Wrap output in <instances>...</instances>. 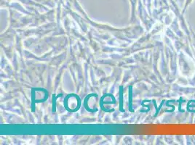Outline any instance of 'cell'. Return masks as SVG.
Returning a JSON list of instances; mask_svg holds the SVG:
<instances>
[{
  "instance_id": "3",
  "label": "cell",
  "mask_w": 195,
  "mask_h": 145,
  "mask_svg": "<svg viewBox=\"0 0 195 145\" xmlns=\"http://www.w3.org/2000/svg\"><path fill=\"white\" fill-rule=\"evenodd\" d=\"M124 88L122 86H120V110L121 112H125L123 104V97H124Z\"/></svg>"
},
{
  "instance_id": "5",
  "label": "cell",
  "mask_w": 195,
  "mask_h": 145,
  "mask_svg": "<svg viewBox=\"0 0 195 145\" xmlns=\"http://www.w3.org/2000/svg\"><path fill=\"white\" fill-rule=\"evenodd\" d=\"M35 89L34 88H32L31 89V112H35Z\"/></svg>"
},
{
  "instance_id": "6",
  "label": "cell",
  "mask_w": 195,
  "mask_h": 145,
  "mask_svg": "<svg viewBox=\"0 0 195 145\" xmlns=\"http://www.w3.org/2000/svg\"><path fill=\"white\" fill-rule=\"evenodd\" d=\"M63 96V94H58V96H57V97H55V95L54 94H53V110H52V112L54 113V112H56V103H55V101H56V99L57 98V97H61Z\"/></svg>"
},
{
  "instance_id": "4",
  "label": "cell",
  "mask_w": 195,
  "mask_h": 145,
  "mask_svg": "<svg viewBox=\"0 0 195 145\" xmlns=\"http://www.w3.org/2000/svg\"><path fill=\"white\" fill-rule=\"evenodd\" d=\"M132 89H133V86H130L128 87V91H129V111L131 112H134L135 111L133 110V96H132V94H133V91H132Z\"/></svg>"
},
{
  "instance_id": "2",
  "label": "cell",
  "mask_w": 195,
  "mask_h": 145,
  "mask_svg": "<svg viewBox=\"0 0 195 145\" xmlns=\"http://www.w3.org/2000/svg\"><path fill=\"white\" fill-rule=\"evenodd\" d=\"M91 97H98V95H97L96 94H88V95L86 97H85V100H84V106H85V109H86V110L88 111V112H97V111H98V109L95 108V109H93V110H92V109L90 108V107H89V106H88V100H89V99Z\"/></svg>"
},
{
  "instance_id": "1",
  "label": "cell",
  "mask_w": 195,
  "mask_h": 145,
  "mask_svg": "<svg viewBox=\"0 0 195 145\" xmlns=\"http://www.w3.org/2000/svg\"><path fill=\"white\" fill-rule=\"evenodd\" d=\"M111 97V98L113 100L114 102H116V99H115L114 96L112 94H104L103 95V97L101 98V100H100V103H99V104H100V107H101V109L102 110L104 111L105 112H114V109H111V110H108V109H105L104 107H103V103H104V102H103V100H104L105 97Z\"/></svg>"
}]
</instances>
